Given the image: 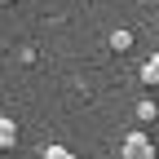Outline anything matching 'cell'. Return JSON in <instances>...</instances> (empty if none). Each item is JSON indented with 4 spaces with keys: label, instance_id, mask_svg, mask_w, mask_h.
Returning <instances> with one entry per match:
<instances>
[{
    "label": "cell",
    "instance_id": "cell-1",
    "mask_svg": "<svg viewBox=\"0 0 159 159\" xmlns=\"http://www.w3.org/2000/svg\"><path fill=\"white\" fill-rule=\"evenodd\" d=\"M119 159H159L150 133H128L124 142H119Z\"/></svg>",
    "mask_w": 159,
    "mask_h": 159
},
{
    "label": "cell",
    "instance_id": "cell-2",
    "mask_svg": "<svg viewBox=\"0 0 159 159\" xmlns=\"http://www.w3.org/2000/svg\"><path fill=\"white\" fill-rule=\"evenodd\" d=\"M18 146V124L9 115H0V150H13Z\"/></svg>",
    "mask_w": 159,
    "mask_h": 159
},
{
    "label": "cell",
    "instance_id": "cell-3",
    "mask_svg": "<svg viewBox=\"0 0 159 159\" xmlns=\"http://www.w3.org/2000/svg\"><path fill=\"white\" fill-rule=\"evenodd\" d=\"M137 75H142V84H150V89H155V84H159V53H155V57H146Z\"/></svg>",
    "mask_w": 159,
    "mask_h": 159
},
{
    "label": "cell",
    "instance_id": "cell-4",
    "mask_svg": "<svg viewBox=\"0 0 159 159\" xmlns=\"http://www.w3.org/2000/svg\"><path fill=\"white\" fill-rule=\"evenodd\" d=\"M155 115H159V102H155V97L137 102V119H142V124H155Z\"/></svg>",
    "mask_w": 159,
    "mask_h": 159
},
{
    "label": "cell",
    "instance_id": "cell-5",
    "mask_svg": "<svg viewBox=\"0 0 159 159\" xmlns=\"http://www.w3.org/2000/svg\"><path fill=\"white\" fill-rule=\"evenodd\" d=\"M44 159H80V155L66 150V146H44Z\"/></svg>",
    "mask_w": 159,
    "mask_h": 159
},
{
    "label": "cell",
    "instance_id": "cell-6",
    "mask_svg": "<svg viewBox=\"0 0 159 159\" xmlns=\"http://www.w3.org/2000/svg\"><path fill=\"white\" fill-rule=\"evenodd\" d=\"M128 44H133V35H128V31H115V35H111V49H119V53H124Z\"/></svg>",
    "mask_w": 159,
    "mask_h": 159
},
{
    "label": "cell",
    "instance_id": "cell-7",
    "mask_svg": "<svg viewBox=\"0 0 159 159\" xmlns=\"http://www.w3.org/2000/svg\"><path fill=\"white\" fill-rule=\"evenodd\" d=\"M0 5H13V0H0Z\"/></svg>",
    "mask_w": 159,
    "mask_h": 159
}]
</instances>
